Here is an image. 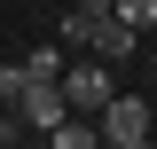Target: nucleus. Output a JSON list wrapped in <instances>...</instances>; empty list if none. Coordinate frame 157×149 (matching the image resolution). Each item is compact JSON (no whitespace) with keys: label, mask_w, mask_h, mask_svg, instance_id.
<instances>
[{"label":"nucleus","mask_w":157,"mask_h":149,"mask_svg":"<svg viewBox=\"0 0 157 149\" xmlns=\"http://www.w3.org/2000/svg\"><path fill=\"white\" fill-rule=\"evenodd\" d=\"M94 118H102V141H118V149H141V141L157 133V110L141 102V94H110Z\"/></svg>","instance_id":"nucleus-1"},{"label":"nucleus","mask_w":157,"mask_h":149,"mask_svg":"<svg viewBox=\"0 0 157 149\" xmlns=\"http://www.w3.org/2000/svg\"><path fill=\"white\" fill-rule=\"evenodd\" d=\"M110 94H118V78H110V63H102V55H86V63L63 71V102H71V110H102Z\"/></svg>","instance_id":"nucleus-2"},{"label":"nucleus","mask_w":157,"mask_h":149,"mask_svg":"<svg viewBox=\"0 0 157 149\" xmlns=\"http://www.w3.org/2000/svg\"><path fill=\"white\" fill-rule=\"evenodd\" d=\"M63 110H71V102H63V78H32V86L16 94V118H24L32 133H47V126H55Z\"/></svg>","instance_id":"nucleus-3"},{"label":"nucleus","mask_w":157,"mask_h":149,"mask_svg":"<svg viewBox=\"0 0 157 149\" xmlns=\"http://www.w3.org/2000/svg\"><path fill=\"white\" fill-rule=\"evenodd\" d=\"M134 47H141V32H134L126 16H102V24H94V39H86V55H102V63H126Z\"/></svg>","instance_id":"nucleus-4"},{"label":"nucleus","mask_w":157,"mask_h":149,"mask_svg":"<svg viewBox=\"0 0 157 149\" xmlns=\"http://www.w3.org/2000/svg\"><path fill=\"white\" fill-rule=\"evenodd\" d=\"M63 71H71L63 47H32V55H24V78H63Z\"/></svg>","instance_id":"nucleus-5"},{"label":"nucleus","mask_w":157,"mask_h":149,"mask_svg":"<svg viewBox=\"0 0 157 149\" xmlns=\"http://www.w3.org/2000/svg\"><path fill=\"white\" fill-rule=\"evenodd\" d=\"M110 16H126L134 32H157V0H110Z\"/></svg>","instance_id":"nucleus-6"},{"label":"nucleus","mask_w":157,"mask_h":149,"mask_svg":"<svg viewBox=\"0 0 157 149\" xmlns=\"http://www.w3.org/2000/svg\"><path fill=\"white\" fill-rule=\"evenodd\" d=\"M24 86H32V78H24V63H0V102H16Z\"/></svg>","instance_id":"nucleus-7"},{"label":"nucleus","mask_w":157,"mask_h":149,"mask_svg":"<svg viewBox=\"0 0 157 149\" xmlns=\"http://www.w3.org/2000/svg\"><path fill=\"white\" fill-rule=\"evenodd\" d=\"M78 8H86V16H110V0H78Z\"/></svg>","instance_id":"nucleus-8"}]
</instances>
